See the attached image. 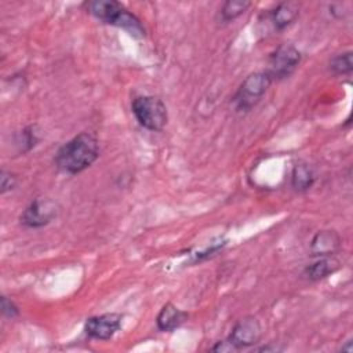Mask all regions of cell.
Here are the masks:
<instances>
[{
	"label": "cell",
	"mask_w": 353,
	"mask_h": 353,
	"mask_svg": "<svg viewBox=\"0 0 353 353\" xmlns=\"http://www.w3.org/2000/svg\"><path fill=\"white\" fill-rule=\"evenodd\" d=\"M99 156L97 138L90 132H80L63 143L57 154V167L69 175H76L87 170Z\"/></svg>",
	"instance_id": "1"
},
{
	"label": "cell",
	"mask_w": 353,
	"mask_h": 353,
	"mask_svg": "<svg viewBox=\"0 0 353 353\" xmlns=\"http://www.w3.org/2000/svg\"><path fill=\"white\" fill-rule=\"evenodd\" d=\"M87 11L102 21L103 23L113 25L124 29L134 37H143L145 28L141 21L131 14L121 3L114 0H95L87 3Z\"/></svg>",
	"instance_id": "2"
},
{
	"label": "cell",
	"mask_w": 353,
	"mask_h": 353,
	"mask_svg": "<svg viewBox=\"0 0 353 353\" xmlns=\"http://www.w3.org/2000/svg\"><path fill=\"white\" fill-rule=\"evenodd\" d=\"M131 110L139 125L149 131H161L168 120L164 102L153 95L137 97L131 103Z\"/></svg>",
	"instance_id": "3"
},
{
	"label": "cell",
	"mask_w": 353,
	"mask_h": 353,
	"mask_svg": "<svg viewBox=\"0 0 353 353\" xmlns=\"http://www.w3.org/2000/svg\"><path fill=\"white\" fill-rule=\"evenodd\" d=\"M272 77L266 72H255L248 74L239 87L234 103L239 110H250L254 108L272 84Z\"/></svg>",
	"instance_id": "4"
},
{
	"label": "cell",
	"mask_w": 353,
	"mask_h": 353,
	"mask_svg": "<svg viewBox=\"0 0 353 353\" xmlns=\"http://www.w3.org/2000/svg\"><path fill=\"white\" fill-rule=\"evenodd\" d=\"M299 62L301 52L291 44H281L272 52L266 73L272 80H281L288 77L298 68Z\"/></svg>",
	"instance_id": "5"
},
{
	"label": "cell",
	"mask_w": 353,
	"mask_h": 353,
	"mask_svg": "<svg viewBox=\"0 0 353 353\" xmlns=\"http://www.w3.org/2000/svg\"><path fill=\"white\" fill-rule=\"evenodd\" d=\"M58 215V205L51 199H34L21 214L19 221L23 226L39 229L48 225Z\"/></svg>",
	"instance_id": "6"
},
{
	"label": "cell",
	"mask_w": 353,
	"mask_h": 353,
	"mask_svg": "<svg viewBox=\"0 0 353 353\" xmlns=\"http://www.w3.org/2000/svg\"><path fill=\"white\" fill-rule=\"evenodd\" d=\"M261 336H262V325L259 320L254 316H245L234 324L228 339L239 350L243 347H250L256 345Z\"/></svg>",
	"instance_id": "7"
},
{
	"label": "cell",
	"mask_w": 353,
	"mask_h": 353,
	"mask_svg": "<svg viewBox=\"0 0 353 353\" xmlns=\"http://www.w3.org/2000/svg\"><path fill=\"white\" fill-rule=\"evenodd\" d=\"M123 316L119 313H105L88 317L84 324V331L90 338L106 341L110 339L121 327Z\"/></svg>",
	"instance_id": "8"
},
{
	"label": "cell",
	"mask_w": 353,
	"mask_h": 353,
	"mask_svg": "<svg viewBox=\"0 0 353 353\" xmlns=\"http://www.w3.org/2000/svg\"><path fill=\"white\" fill-rule=\"evenodd\" d=\"M342 239L336 230H319L310 241V254L313 256H334L341 248Z\"/></svg>",
	"instance_id": "9"
},
{
	"label": "cell",
	"mask_w": 353,
	"mask_h": 353,
	"mask_svg": "<svg viewBox=\"0 0 353 353\" xmlns=\"http://www.w3.org/2000/svg\"><path fill=\"white\" fill-rule=\"evenodd\" d=\"M186 319H188L186 312L178 309L172 303H165L157 314L156 324L160 331L171 332V331L176 330L178 327H181L186 321Z\"/></svg>",
	"instance_id": "10"
},
{
	"label": "cell",
	"mask_w": 353,
	"mask_h": 353,
	"mask_svg": "<svg viewBox=\"0 0 353 353\" xmlns=\"http://www.w3.org/2000/svg\"><path fill=\"white\" fill-rule=\"evenodd\" d=\"M339 266L341 262L334 256H319L317 261L305 268L303 276L312 281L323 280L335 273L339 269Z\"/></svg>",
	"instance_id": "11"
},
{
	"label": "cell",
	"mask_w": 353,
	"mask_h": 353,
	"mask_svg": "<svg viewBox=\"0 0 353 353\" xmlns=\"http://www.w3.org/2000/svg\"><path fill=\"white\" fill-rule=\"evenodd\" d=\"M299 15V4L295 1L280 3L270 14L272 22L276 29L281 30L290 26Z\"/></svg>",
	"instance_id": "12"
},
{
	"label": "cell",
	"mask_w": 353,
	"mask_h": 353,
	"mask_svg": "<svg viewBox=\"0 0 353 353\" xmlns=\"http://www.w3.org/2000/svg\"><path fill=\"white\" fill-rule=\"evenodd\" d=\"M314 179L316 176L312 167H309L305 163H298L294 165L292 174H291V185L295 190L305 192L310 189L312 185L314 183Z\"/></svg>",
	"instance_id": "13"
},
{
	"label": "cell",
	"mask_w": 353,
	"mask_h": 353,
	"mask_svg": "<svg viewBox=\"0 0 353 353\" xmlns=\"http://www.w3.org/2000/svg\"><path fill=\"white\" fill-rule=\"evenodd\" d=\"M251 7V1L245 0H228L221 7V18L223 22H229L243 15Z\"/></svg>",
	"instance_id": "14"
},
{
	"label": "cell",
	"mask_w": 353,
	"mask_h": 353,
	"mask_svg": "<svg viewBox=\"0 0 353 353\" xmlns=\"http://www.w3.org/2000/svg\"><path fill=\"white\" fill-rule=\"evenodd\" d=\"M330 70L334 74H349L353 70L352 51H346L335 55L330 61Z\"/></svg>",
	"instance_id": "15"
},
{
	"label": "cell",
	"mask_w": 353,
	"mask_h": 353,
	"mask_svg": "<svg viewBox=\"0 0 353 353\" xmlns=\"http://www.w3.org/2000/svg\"><path fill=\"white\" fill-rule=\"evenodd\" d=\"M0 307H1L3 316L7 317V319H15V317L19 316V307L15 305V302L12 299H10L6 295L1 296Z\"/></svg>",
	"instance_id": "16"
},
{
	"label": "cell",
	"mask_w": 353,
	"mask_h": 353,
	"mask_svg": "<svg viewBox=\"0 0 353 353\" xmlns=\"http://www.w3.org/2000/svg\"><path fill=\"white\" fill-rule=\"evenodd\" d=\"M17 182H18V179L12 172L3 170L1 174H0V192H1V194L12 190L17 186Z\"/></svg>",
	"instance_id": "17"
},
{
	"label": "cell",
	"mask_w": 353,
	"mask_h": 353,
	"mask_svg": "<svg viewBox=\"0 0 353 353\" xmlns=\"http://www.w3.org/2000/svg\"><path fill=\"white\" fill-rule=\"evenodd\" d=\"M211 350H212V352H233V350H237V349L232 345V342H230L229 339H226V341H219V342H216V343L211 347Z\"/></svg>",
	"instance_id": "18"
}]
</instances>
